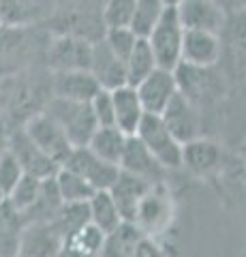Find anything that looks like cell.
<instances>
[{"instance_id":"1","label":"cell","mask_w":246,"mask_h":257,"mask_svg":"<svg viewBox=\"0 0 246 257\" xmlns=\"http://www.w3.org/2000/svg\"><path fill=\"white\" fill-rule=\"evenodd\" d=\"M45 114L65 131L69 142L73 144V148L75 146H88L90 138L99 128L90 103L67 101V99L52 96V101L47 103V107H45Z\"/></svg>"},{"instance_id":"2","label":"cell","mask_w":246,"mask_h":257,"mask_svg":"<svg viewBox=\"0 0 246 257\" xmlns=\"http://www.w3.org/2000/svg\"><path fill=\"white\" fill-rule=\"evenodd\" d=\"M171 219H173L171 193L163 182L152 184L137 206V212H135L133 219L135 229L144 238H156L171 225Z\"/></svg>"},{"instance_id":"3","label":"cell","mask_w":246,"mask_h":257,"mask_svg":"<svg viewBox=\"0 0 246 257\" xmlns=\"http://www.w3.org/2000/svg\"><path fill=\"white\" fill-rule=\"evenodd\" d=\"M156 64L161 69L176 71L182 62V41H184V26L178 20L176 7H167L163 18L152 28V32L146 37Z\"/></svg>"},{"instance_id":"4","label":"cell","mask_w":246,"mask_h":257,"mask_svg":"<svg viewBox=\"0 0 246 257\" xmlns=\"http://www.w3.org/2000/svg\"><path fill=\"white\" fill-rule=\"evenodd\" d=\"M135 135L165 170L182 167V144L171 135V131L165 126L163 118L158 114H146Z\"/></svg>"},{"instance_id":"5","label":"cell","mask_w":246,"mask_h":257,"mask_svg":"<svg viewBox=\"0 0 246 257\" xmlns=\"http://www.w3.org/2000/svg\"><path fill=\"white\" fill-rule=\"evenodd\" d=\"M60 167L79 174L94 191H107L120 174V167L97 157L88 146H75Z\"/></svg>"},{"instance_id":"6","label":"cell","mask_w":246,"mask_h":257,"mask_svg":"<svg viewBox=\"0 0 246 257\" xmlns=\"http://www.w3.org/2000/svg\"><path fill=\"white\" fill-rule=\"evenodd\" d=\"M24 131H26L28 138L58 165L65 163L67 157L71 155V150H73V144L69 142L65 131H62L45 111L30 118L26 126H24Z\"/></svg>"},{"instance_id":"7","label":"cell","mask_w":246,"mask_h":257,"mask_svg":"<svg viewBox=\"0 0 246 257\" xmlns=\"http://www.w3.org/2000/svg\"><path fill=\"white\" fill-rule=\"evenodd\" d=\"M65 238L54 221L24 223L18 255L22 257H56L62 251Z\"/></svg>"},{"instance_id":"8","label":"cell","mask_w":246,"mask_h":257,"mask_svg":"<svg viewBox=\"0 0 246 257\" xmlns=\"http://www.w3.org/2000/svg\"><path fill=\"white\" fill-rule=\"evenodd\" d=\"M163 122L171 131V135L176 138L182 146L186 142H193L197 138H201V116L199 109L190 99H186L182 92H178L169 101V105L163 109Z\"/></svg>"},{"instance_id":"9","label":"cell","mask_w":246,"mask_h":257,"mask_svg":"<svg viewBox=\"0 0 246 257\" xmlns=\"http://www.w3.org/2000/svg\"><path fill=\"white\" fill-rule=\"evenodd\" d=\"M7 150L18 159V163L22 165L24 174L35 176V178H41V180L52 178V176H56V172L60 170V165L54 163V161L28 138L24 128L15 131L9 138V142H7Z\"/></svg>"},{"instance_id":"10","label":"cell","mask_w":246,"mask_h":257,"mask_svg":"<svg viewBox=\"0 0 246 257\" xmlns=\"http://www.w3.org/2000/svg\"><path fill=\"white\" fill-rule=\"evenodd\" d=\"M139 94V101L144 105L146 114H163V109L169 105V101L176 96L178 90V79H176V71L169 69H161L156 67L144 82L135 86Z\"/></svg>"},{"instance_id":"11","label":"cell","mask_w":246,"mask_h":257,"mask_svg":"<svg viewBox=\"0 0 246 257\" xmlns=\"http://www.w3.org/2000/svg\"><path fill=\"white\" fill-rule=\"evenodd\" d=\"M120 170L126 174H133L141 178L148 184H161L165 180V167L154 159L137 135H129L126 138V146L120 159Z\"/></svg>"},{"instance_id":"12","label":"cell","mask_w":246,"mask_h":257,"mask_svg":"<svg viewBox=\"0 0 246 257\" xmlns=\"http://www.w3.org/2000/svg\"><path fill=\"white\" fill-rule=\"evenodd\" d=\"M176 13L184 30H203L214 35H220L227 20V13L214 0H182Z\"/></svg>"},{"instance_id":"13","label":"cell","mask_w":246,"mask_h":257,"mask_svg":"<svg viewBox=\"0 0 246 257\" xmlns=\"http://www.w3.org/2000/svg\"><path fill=\"white\" fill-rule=\"evenodd\" d=\"M223 54L220 35L203 30H184V41H182V62L190 67H216Z\"/></svg>"},{"instance_id":"14","label":"cell","mask_w":246,"mask_h":257,"mask_svg":"<svg viewBox=\"0 0 246 257\" xmlns=\"http://www.w3.org/2000/svg\"><path fill=\"white\" fill-rule=\"evenodd\" d=\"M88 71L94 75V79L99 82L103 90H116V88L126 84L124 62L109 50L105 41H99L92 45Z\"/></svg>"},{"instance_id":"15","label":"cell","mask_w":246,"mask_h":257,"mask_svg":"<svg viewBox=\"0 0 246 257\" xmlns=\"http://www.w3.org/2000/svg\"><path fill=\"white\" fill-rule=\"evenodd\" d=\"M103 88L94 79L90 71H56L52 84V92L58 99L90 103Z\"/></svg>"},{"instance_id":"16","label":"cell","mask_w":246,"mask_h":257,"mask_svg":"<svg viewBox=\"0 0 246 257\" xmlns=\"http://www.w3.org/2000/svg\"><path fill=\"white\" fill-rule=\"evenodd\" d=\"M112 92V101H114V122L120 128L124 135H135L141 124V120L146 116V109L139 101L137 88H133L129 84H124Z\"/></svg>"},{"instance_id":"17","label":"cell","mask_w":246,"mask_h":257,"mask_svg":"<svg viewBox=\"0 0 246 257\" xmlns=\"http://www.w3.org/2000/svg\"><path fill=\"white\" fill-rule=\"evenodd\" d=\"M150 187H152V184H148L141 178H137V176L126 174V172L120 170L118 178L114 180V184L107 191H109V195H112V199L116 202V206H118V210H120L124 223H133L141 197L146 195V191Z\"/></svg>"},{"instance_id":"18","label":"cell","mask_w":246,"mask_h":257,"mask_svg":"<svg viewBox=\"0 0 246 257\" xmlns=\"http://www.w3.org/2000/svg\"><path fill=\"white\" fill-rule=\"evenodd\" d=\"M92 45L82 39L62 37L50 47V58L56 71H88Z\"/></svg>"},{"instance_id":"19","label":"cell","mask_w":246,"mask_h":257,"mask_svg":"<svg viewBox=\"0 0 246 257\" xmlns=\"http://www.w3.org/2000/svg\"><path fill=\"white\" fill-rule=\"evenodd\" d=\"M223 152L216 142L208 138H197L182 146V167H188L197 176H205L220 165Z\"/></svg>"},{"instance_id":"20","label":"cell","mask_w":246,"mask_h":257,"mask_svg":"<svg viewBox=\"0 0 246 257\" xmlns=\"http://www.w3.org/2000/svg\"><path fill=\"white\" fill-rule=\"evenodd\" d=\"M105 240L107 236L101 229H97L92 223H86L65 238L62 251L71 257H101L103 248H105Z\"/></svg>"},{"instance_id":"21","label":"cell","mask_w":246,"mask_h":257,"mask_svg":"<svg viewBox=\"0 0 246 257\" xmlns=\"http://www.w3.org/2000/svg\"><path fill=\"white\" fill-rule=\"evenodd\" d=\"M88 216H90V223L97 229H101L105 236L114 234L124 223L116 202L112 199V195H109V191H97L88 199Z\"/></svg>"},{"instance_id":"22","label":"cell","mask_w":246,"mask_h":257,"mask_svg":"<svg viewBox=\"0 0 246 257\" xmlns=\"http://www.w3.org/2000/svg\"><path fill=\"white\" fill-rule=\"evenodd\" d=\"M126 138H129V135H124L118 126H99L88 142V148L97 157H101L103 161L120 167V159H122V152L126 146Z\"/></svg>"},{"instance_id":"23","label":"cell","mask_w":246,"mask_h":257,"mask_svg":"<svg viewBox=\"0 0 246 257\" xmlns=\"http://www.w3.org/2000/svg\"><path fill=\"white\" fill-rule=\"evenodd\" d=\"M62 197L58 193V187H56V180L52 178H45L41 180V191H39V197L37 202L28 208L26 212H22L24 216V223H35V221H54L56 214L60 212L62 208Z\"/></svg>"},{"instance_id":"24","label":"cell","mask_w":246,"mask_h":257,"mask_svg":"<svg viewBox=\"0 0 246 257\" xmlns=\"http://www.w3.org/2000/svg\"><path fill=\"white\" fill-rule=\"evenodd\" d=\"M220 43H227V50L231 52V60L237 69L246 71V13L235 11L229 13L225 26L220 30Z\"/></svg>"},{"instance_id":"25","label":"cell","mask_w":246,"mask_h":257,"mask_svg":"<svg viewBox=\"0 0 246 257\" xmlns=\"http://www.w3.org/2000/svg\"><path fill=\"white\" fill-rule=\"evenodd\" d=\"M158 67L156 58L152 54V47H150L148 39H137V43L131 50L129 58L124 60V71H126V84L129 86H137L141 84L144 79L152 73V71Z\"/></svg>"},{"instance_id":"26","label":"cell","mask_w":246,"mask_h":257,"mask_svg":"<svg viewBox=\"0 0 246 257\" xmlns=\"http://www.w3.org/2000/svg\"><path fill=\"white\" fill-rule=\"evenodd\" d=\"M24 229V216L5 202L0 206V257H15Z\"/></svg>"},{"instance_id":"27","label":"cell","mask_w":246,"mask_h":257,"mask_svg":"<svg viewBox=\"0 0 246 257\" xmlns=\"http://www.w3.org/2000/svg\"><path fill=\"white\" fill-rule=\"evenodd\" d=\"M54 180H56L58 193L65 204H86L97 193L82 176L67 170V167H60L56 176H54Z\"/></svg>"},{"instance_id":"28","label":"cell","mask_w":246,"mask_h":257,"mask_svg":"<svg viewBox=\"0 0 246 257\" xmlns=\"http://www.w3.org/2000/svg\"><path fill=\"white\" fill-rule=\"evenodd\" d=\"M165 11H167V5H165L163 0H137L129 28L137 37L146 39L150 32H152V28L158 24V20L163 18Z\"/></svg>"},{"instance_id":"29","label":"cell","mask_w":246,"mask_h":257,"mask_svg":"<svg viewBox=\"0 0 246 257\" xmlns=\"http://www.w3.org/2000/svg\"><path fill=\"white\" fill-rule=\"evenodd\" d=\"M39 191H41V178L24 174L22 180L15 184L13 191L7 195V202H9L18 212H26L28 208L37 202Z\"/></svg>"},{"instance_id":"30","label":"cell","mask_w":246,"mask_h":257,"mask_svg":"<svg viewBox=\"0 0 246 257\" xmlns=\"http://www.w3.org/2000/svg\"><path fill=\"white\" fill-rule=\"evenodd\" d=\"M135 3L137 0H107L105 9H103V22L107 28H129L133 13H135Z\"/></svg>"},{"instance_id":"31","label":"cell","mask_w":246,"mask_h":257,"mask_svg":"<svg viewBox=\"0 0 246 257\" xmlns=\"http://www.w3.org/2000/svg\"><path fill=\"white\" fill-rule=\"evenodd\" d=\"M137 39L139 37L135 35L131 28H107L103 41H105L109 50H112L118 58L124 62L126 58H129V54L135 47V43H137Z\"/></svg>"},{"instance_id":"32","label":"cell","mask_w":246,"mask_h":257,"mask_svg":"<svg viewBox=\"0 0 246 257\" xmlns=\"http://www.w3.org/2000/svg\"><path fill=\"white\" fill-rule=\"evenodd\" d=\"M22 176H24V170L18 163V159L5 148V152L0 155V189H3L5 195H9L13 191L15 184L22 180Z\"/></svg>"},{"instance_id":"33","label":"cell","mask_w":246,"mask_h":257,"mask_svg":"<svg viewBox=\"0 0 246 257\" xmlns=\"http://www.w3.org/2000/svg\"><path fill=\"white\" fill-rule=\"evenodd\" d=\"M94 120L99 126H116L114 122V101L109 90H99V94L90 101Z\"/></svg>"},{"instance_id":"34","label":"cell","mask_w":246,"mask_h":257,"mask_svg":"<svg viewBox=\"0 0 246 257\" xmlns=\"http://www.w3.org/2000/svg\"><path fill=\"white\" fill-rule=\"evenodd\" d=\"M131 257H165L163 251L158 248V244L154 242V238H144L141 236L137 240V244L133 246Z\"/></svg>"},{"instance_id":"35","label":"cell","mask_w":246,"mask_h":257,"mask_svg":"<svg viewBox=\"0 0 246 257\" xmlns=\"http://www.w3.org/2000/svg\"><path fill=\"white\" fill-rule=\"evenodd\" d=\"M214 3H216V5H218L220 9H223L227 15L244 9V0H214Z\"/></svg>"},{"instance_id":"36","label":"cell","mask_w":246,"mask_h":257,"mask_svg":"<svg viewBox=\"0 0 246 257\" xmlns=\"http://www.w3.org/2000/svg\"><path fill=\"white\" fill-rule=\"evenodd\" d=\"M163 3L167 5V7H178V5L182 3V0H163Z\"/></svg>"},{"instance_id":"37","label":"cell","mask_w":246,"mask_h":257,"mask_svg":"<svg viewBox=\"0 0 246 257\" xmlns=\"http://www.w3.org/2000/svg\"><path fill=\"white\" fill-rule=\"evenodd\" d=\"M7 202V195H5V193H3V189H0V206H3Z\"/></svg>"},{"instance_id":"38","label":"cell","mask_w":246,"mask_h":257,"mask_svg":"<svg viewBox=\"0 0 246 257\" xmlns=\"http://www.w3.org/2000/svg\"><path fill=\"white\" fill-rule=\"evenodd\" d=\"M56 257H71V255H67V253H65V251H60V253H58V255H56Z\"/></svg>"},{"instance_id":"39","label":"cell","mask_w":246,"mask_h":257,"mask_svg":"<svg viewBox=\"0 0 246 257\" xmlns=\"http://www.w3.org/2000/svg\"><path fill=\"white\" fill-rule=\"evenodd\" d=\"M0 26H3V11H0Z\"/></svg>"},{"instance_id":"40","label":"cell","mask_w":246,"mask_h":257,"mask_svg":"<svg viewBox=\"0 0 246 257\" xmlns=\"http://www.w3.org/2000/svg\"><path fill=\"white\" fill-rule=\"evenodd\" d=\"M242 11H244V13H246V0H244V9H242Z\"/></svg>"},{"instance_id":"41","label":"cell","mask_w":246,"mask_h":257,"mask_svg":"<svg viewBox=\"0 0 246 257\" xmlns=\"http://www.w3.org/2000/svg\"><path fill=\"white\" fill-rule=\"evenodd\" d=\"M15 257H22V255H15Z\"/></svg>"}]
</instances>
